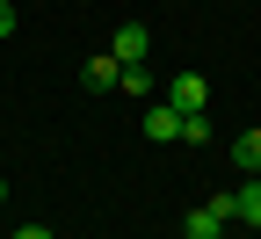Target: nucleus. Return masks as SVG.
Here are the masks:
<instances>
[{
	"label": "nucleus",
	"mask_w": 261,
	"mask_h": 239,
	"mask_svg": "<svg viewBox=\"0 0 261 239\" xmlns=\"http://www.w3.org/2000/svg\"><path fill=\"white\" fill-rule=\"evenodd\" d=\"M167 101H174L181 116H203V109H211V80H203V73H174V87H167Z\"/></svg>",
	"instance_id": "1"
},
{
	"label": "nucleus",
	"mask_w": 261,
	"mask_h": 239,
	"mask_svg": "<svg viewBox=\"0 0 261 239\" xmlns=\"http://www.w3.org/2000/svg\"><path fill=\"white\" fill-rule=\"evenodd\" d=\"M145 138H152V145H174V138H181V109H174L167 94L145 101Z\"/></svg>",
	"instance_id": "2"
},
{
	"label": "nucleus",
	"mask_w": 261,
	"mask_h": 239,
	"mask_svg": "<svg viewBox=\"0 0 261 239\" xmlns=\"http://www.w3.org/2000/svg\"><path fill=\"white\" fill-rule=\"evenodd\" d=\"M109 51H116V65H145V51H152V37H145V22H123L116 37H109Z\"/></svg>",
	"instance_id": "3"
},
{
	"label": "nucleus",
	"mask_w": 261,
	"mask_h": 239,
	"mask_svg": "<svg viewBox=\"0 0 261 239\" xmlns=\"http://www.w3.org/2000/svg\"><path fill=\"white\" fill-rule=\"evenodd\" d=\"M80 80H87V87H94V94H109V87H116V80H123V65H116V51H94V58H87V65H80Z\"/></svg>",
	"instance_id": "4"
},
{
	"label": "nucleus",
	"mask_w": 261,
	"mask_h": 239,
	"mask_svg": "<svg viewBox=\"0 0 261 239\" xmlns=\"http://www.w3.org/2000/svg\"><path fill=\"white\" fill-rule=\"evenodd\" d=\"M232 203H240V218H232V225H254V232H261V174H247V181L232 189Z\"/></svg>",
	"instance_id": "5"
},
{
	"label": "nucleus",
	"mask_w": 261,
	"mask_h": 239,
	"mask_svg": "<svg viewBox=\"0 0 261 239\" xmlns=\"http://www.w3.org/2000/svg\"><path fill=\"white\" fill-rule=\"evenodd\" d=\"M232 167L240 174H261V130H240L232 138Z\"/></svg>",
	"instance_id": "6"
},
{
	"label": "nucleus",
	"mask_w": 261,
	"mask_h": 239,
	"mask_svg": "<svg viewBox=\"0 0 261 239\" xmlns=\"http://www.w3.org/2000/svg\"><path fill=\"white\" fill-rule=\"evenodd\" d=\"M116 87H123L130 101H160V94H152V73H145V65H123V80H116Z\"/></svg>",
	"instance_id": "7"
},
{
	"label": "nucleus",
	"mask_w": 261,
	"mask_h": 239,
	"mask_svg": "<svg viewBox=\"0 0 261 239\" xmlns=\"http://www.w3.org/2000/svg\"><path fill=\"white\" fill-rule=\"evenodd\" d=\"M211 232H225V218L211 210V203H196V210H189V239H211Z\"/></svg>",
	"instance_id": "8"
},
{
	"label": "nucleus",
	"mask_w": 261,
	"mask_h": 239,
	"mask_svg": "<svg viewBox=\"0 0 261 239\" xmlns=\"http://www.w3.org/2000/svg\"><path fill=\"white\" fill-rule=\"evenodd\" d=\"M181 138L189 145H211V116H181Z\"/></svg>",
	"instance_id": "9"
},
{
	"label": "nucleus",
	"mask_w": 261,
	"mask_h": 239,
	"mask_svg": "<svg viewBox=\"0 0 261 239\" xmlns=\"http://www.w3.org/2000/svg\"><path fill=\"white\" fill-rule=\"evenodd\" d=\"M15 239H58V232H51V225H22Z\"/></svg>",
	"instance_id": "10"
},
{
	"label": "nucleus",
	"mask_w": 261,
	"mask_h": 239,
	"mask_svg": "<svg viewBox=\"0 0 261 239\" xmlns=\"http://www.w3.org/2000/svg\"><path fill=\"white\" fill-rule=\"evenodd\" d=\"M0 37H15V8H8V0H0Z\"/></svg>",
	"instance_id": "11"
},
{
	"label": "nucleus",
	"mask_w": 261,
	"mask_h": 239,
	"mask_svg": "<svg viewBox=\"0 0 261 239\" xmlns=\"http://www.w3.org/2000/svg\"><path fill=\"white\" fill-rule=\"evenodd\" d=\"M0 203H8V174H0Z\"/></svg>",
	"instance_id": "12"
},
{
	"label": "nucleus",
	"mask_w": 261,
	"mask_h": 239,
	"mask_svg": "<svg viewBox=\"0 0 261 239\" xmlns=\"http://www.w3.org/2000/svg\"><path fill=\"white\" fill-rule=\"evenodd\" d=\"M211 239H232V232H211Z\"/></svg>",
	"instance_id": "13"
},
{
	"label": "nucleus",
	"mask_w": 261,
	"mask_h": 239,
	"mask_svg": "<svg viewBox=\"0 0 261 239\" xmlns=\"http://www.w3.org/2000/svg\"><path fill=\"white\" fill-rule=\"evenodd\" d=\"M116 239H130V232H116Z\"/></svg>",
	"instance_id": "14"
}]
</instances>
